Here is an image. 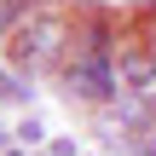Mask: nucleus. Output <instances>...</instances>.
Listing matches in <instances>:
<instances>
[{"label":"nucleus","instance_id":"nucleus-3","mask_svg":"<svg viewBox=\"0 0 156 156\" xmlns=\"http://www.w3.org/2000/svg\"><path fill=\"white\" fill-rule=\"evenodd\" d=\"M12 139H17V145H23V151H35V145H41V139H46V122H41V116H23V122H17V127H12Z\"/></svg>","mask_w":156,"mask_h":156},{"label":"nucleus","instance_id":"nucleus-4","mask_svg":"<svg viewBox=\"0 0 156 156\" xmlns=\"http://www.w3.org/2000/svg\"><path fill=\"white\" fill-rule=\"evenodd\" d=\"M46 156H81V139L64 133V139H52V151H46Z\"/></svg>","mask_w":156,"mask_h":156},{"label":"nucleus","instance_id":"nucleus-1","mask_svg":"<svg viewBox=\"0 0 156 156\" xmlns=\"http://www.w3.org/2000/svg\"><path fill=\"white\" fill-rule=\"evenodd\" d=\"M75 41V23L64 12H29L12 35H6V64L17 75H41V69H64Z\"/></svg>","mask_w":156,"mask_h":156},{"label":"nucleus","instance_id":"nucleus-5","mask_svg":"<svg viewBox=\"0 0 156 156\" xmlns=\"http://www.w3.org/2000/svg\"><path fill=\"white\" fill-rule=\"evenodd\" d=\"M69 0H35V12H64Z\"/></svg>","mask_w":156,"mask_h":156},{"label":"nucleus","instance_id":"nucleus-2","mask_svg":"<svg viewBox=\"0 0 156 156\" xmlns=\"http://www.w3.org/2000/svg\"><path fill=\"white\" fill-rule=\"evenodd\" d=\"M116 81H122V93L145 98V93L156 87V46L127 41V46H122V58H116Z\"/></svg>","mask_w":156,"mask_h":156},{"label":"nucleus","instance_id":"nucleus-6","mask_svg":"<svg viewBox=\"0 0 156 156\" xmlns=\"http://www.w3.org/2000/svg\"><path fill=\"white\" fill-rule=\"evenodd\" d=\"M6 139H12V133H6V127H0V156H6V151H12V145H6Z\"/></svg>","mask_w":156,"mask_h":156}]
</instances>
